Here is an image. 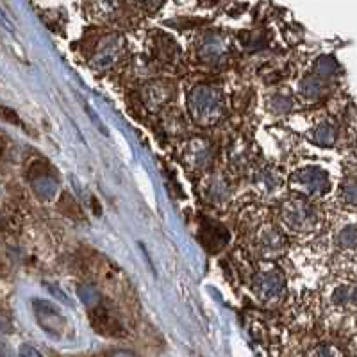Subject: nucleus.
<instances>
[{
    "label": "nucleus",
    "instance_id": "obj_1",
    "mask_svg": "<svg viewBox=\"0 0 357 357\" xmlns=\"http://www.w3.org/2000/svg\"><path fill=\"white\" fill-rule=\"evenodd\" d=\"M91 322H93V325H95L97 331L102 332V334L115 336V334H120V331H122L117 320L113 318L111 314L104 309H97L95 313L91 314Z\"/></svg>",
    "mask_w": 357,
    "mask_h": 357
},
{
    "label": "nucleus",
    "instance_id": "obj_2",
    "mask_svg": "<svg viewBox=\"0 0 357 357\" xmlns=\"http://www.w3.org/2000/svg\"><path fill=\"white\" fill-rule=\"evenodd\" d=\"M0 118H2V120H6V122H9V124L20 125V118H18L17 113H15L13 109L4 108V106H0Z\"/></svg>",
    "mask_w": 357,
    "mask_h": 357
},
{
    "label": "nucleus",
    "instance_id": "obj_3",
    "mask_svg": "<svg viewBox=\"0 0 357 357\" xmlns=\"http://www.w3.org/2000/svg\"><path fill=\"white\" fill-rule=\"evenodd\" d=\"M9 327H11V325H9L8 320H6L4 316H0V332H8Z\"/></svg>",
    "mask_w": 357,
    "mask_h": 357
},
{
    "label": "nucleus",
    "instance_id": "obj_4",
    "mask_svg": "<svg viewBox=\"0 0 357 357\" xmlns=\"http://www.w3.org/2000/svg\"><path fill=\"white\" fill-rule=\"evenodd\" d=\"M22 354H32V356H39V352H36V350H32V349H22Z\"/></svg>",
    "mask_w": 357,
    "mask_h": 357
},
{
    "label": "nucleus",
    "instance_id": "obj_5",
    "mask_svg": "<svg viewBox=\"0 0 357 357\" xmlns=\"http://www.w3.org/2000/svg\"><path fill=\"white\" fill-rule=\"evenodd\" d=\"M2 152H4V143L0 142V157H2Z\"/></svg>",
    "mask_w": 357,
    "mask_h": 357
}]
</instances>
